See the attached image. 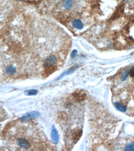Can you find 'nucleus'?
<instances>
[{
	"instance_id": "f257e3e1",
	"label": "nucleus",
	"mask_w": 134,
	"mask_h": 151,
	"mask_svg": "<svg viewBox=\"0 0 134 151\" xmlns=\"http://www.w3.org/2000/svg\"><path fill=\"white\" fill-rule=\"evenodd\" d=\"M72 96L75 101L78 102L84 100L87 96L85 92L82 90L75 91L73 93Z\"/></svg>"
},
{
	"instance_id": "f03ea898",
	"label": "nucleus",
	"mask_w": 134,
	"mask_h": 151,
	"mask_svg": "<svg viewBox=\"0 0 134 151\" xmlns=\"http://www.w3.org/2000/svg\"><path fill=\"white\" fill-rule=\"evenodd\" d=\"M40 113L37 111H32L28 112L24 114L21 118L20 120L22 122H25L30 120V119H34L40 116Z\"/></svg>"
},
{
	"instance_id": "7ed1b4c3",
	"label": "nucleus",
	"mask_w": 134,
	"mask_h": 151,
	"mask_svg": "<svg viewBox=\"0 0 134 151\" xmlns=\"http://www.w3.org/2000/svg\"><path fill=\"white\" fill-rule=\"evenodd\" d=\"M57 63V58L54 55H50L48 57L44 62V66L46 67L47 68H52Z\"/></svg>"
},
{
	"instance_id": "20e7f679",
	"label": "nucleus",
	"mask_w": 134,
	"mask_h": 151,
	"mask_svg": "<svg viewBox=\"0 0 134 151\" xmlns=\"http://www.w3.org/2000/svg\"><path fill=\"white\" fill-rule=\"evenodd\" d=\"M52 141L54 144H57L59 141V136L57 130L55 126H53L51 133Z\"/></svg>"
},
{
	"instance_id": "39448f33",
	"label": "nucleus",
	"mask_w": 134,
	"mask_h": 151,
	"mask_svg": "<svg viewBox=\"0 0 134 151\" xmlns=\"http://www.w3.org/2000/svg\"><path fill=\"white\" fill-rule=\"evenodd\" d=\"M17 144L22 148L27 149L30 146V143L28 140L23 138H20L17 140Z\"/></svg>"
},
{
	"instance_id": "423d86ee",
	"label": "nucleus",
	"mask_w": 134,
	"mask_h": 151,
	"mask_svg": "<svg viewBox=\"0 0 134 151\" xmlns=\"http://www.w3.org/2000/svg\"><path fill=\"white\" fill-rule=\"evenodd\" d=\"M73 26L75 28L78 29H81L83 28V25L82 21L79 19H75L72 22Z\"/></svg>"
},
{
	"instance_id": "0eeeda50",
	"label": "nucleus",
	"mask_w": 134,
	"mask_h": 151,
	"mask_svg": "<svg viewBox=\"0 0 134 151\" xmlns=\"http://www.w3.org/2000/svg\"><path fill=\"white\" fill-rule=\"evenodd\" d=\"M83 133L82 130H78L75 132L73 134V140L75 142H77L82 137Z\"/></svg>"
},
{
	"instance_id": "6e6552de",
	"label": "nucleus",
	"mask_w": 134,
	"mask_h": 151,
	"mask_svg": "<svg viewBox=\"0 0 134 151\" xmlns=\"http://www.w3.org/2000/svg\"><path fill=\"white\" fill-rule=\"evenodd\" d=\"M115 106L116 109L122 112H125L126 111V107L124 106V105L120 103L119 102H116L115 104Z\"/></svg>"
},
{
	"instance_id": "1a4fd4ad",
	"label": "nucleus",
	"mask_w": 134,
	"mask_h": 151,
	"mask_svg": "<svg viewBox=\"0 0 134 151\" xmlns=\"http://www.w3.org/2000/svg\"><path fill=\"white\" fill-rule=\"evenodd\" d=\"M16 71V68L13 66H10L7 67L6 73L9 76L13 75Z\"/></svg>"
},
{
	"instance_id": "9d476101",
	"label": "nucleus",
	"mask_w": 134,
	"mask_h": 151,
	"mask_svg": "<svg viewBox=\"0 0 134 151\" xmlns=\"http://www.w3.org/2000/svg\"><path fill=\"white\" fill-rule=\"evenodd\" d=\"M72 4V0H64L63 2V5L64 8L68 9L71 8Z\"/></svg>"
},
{
	"instance_id": "9b49d317",
	"label": "nucleus",
	"mask_w": 134,
	"mask_h": 151,
	"mask_svg": "<svg viewBox=\"0 0 134 151\" xmlns=\"http://www.w3.org/2000/svg\"><path fill=\"white\" fill-rule=\"evenodd\" d=\"M38 91L36 89H30L25 91L24 94L27 96H34L37 94Z\"/></svg>"
},
{
	"instance_id": "f8f14e48",
	"label": "nucleus",
	"mask_w": 134,
	"mask_h": 151,
	"mask_svg": "<svg viewBox=\"0 0 134 151\" xmlns=\"http://www.w3.org/2000/svg\"><path fill=\"white\" fill-rule=\"evenodd\" d=\"M125 151H134V143H132L128 145L126 147Z\"/></svg>"
},
{
	"instance_id": "ddd939ff",
	"label": "nucleus",
	"mask_w": 134,
	"mask_h": 151,
	"mask_svg": "<svg viewBox=\"0 0 134 151\" xmlns=\"http://www.w3.org/2000/svg\"><path fill=\"white\" fill-rule=\"evenodd\" d=\"M129 74V72L128 71H125L123 73L122 75V81H124L126 80L127 78H128V76Z\"/></svg>"
},
{
	"instance_id": "4468645a",
	"label": "nucleus",
	"mask_w": 134,
	"mask_h": 151,
	"mask_svg": "<svg viewBox=\"0 0 134 151\" xmlns=\"http://www.w3.org/2000/svg\"><path fill=\"white\" fill-rule=\"evenodd\" d=\"M129 74L131 77L134 79V67L130 69V71L129 72Z\"/></svg>"
},
{
	"instance_id": "2eb2a0df",
	"label": "nucleus",
	"mask_w": 134,
	"mask_h": 151,
	"mask_svg": "<svg viewBox=\"0 0 134 151\" xmlns=\"http://www.w3.org/2000/svg\"><path fill=\"white\" fill-rule=\"evenodd\" d=\"M16 1H24V0H16Z\"/></svg>"
}]
</instances>
